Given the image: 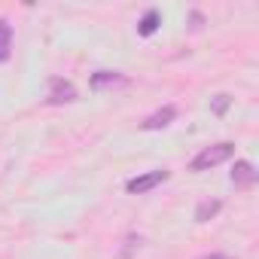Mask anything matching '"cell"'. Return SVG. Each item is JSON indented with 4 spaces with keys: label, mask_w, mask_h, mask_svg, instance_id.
I'll return each mask as SVG.
<instances>
[{
    "label": "cell",
    "mask_w": 259,
    "mask_h": 259,
    "mask_svg": "<svg viewBox=\"0 0 259 259\" xmlns=\"http://www.w3.org/2000/svg\"><path fill=\"white\" fill-rule=\"evenodd\" d=\"M229 104H232V98H229V95H213V113H217V116H223Z\"/></svg>",
    "instance_id": "cell-10"
},
{
    "label": "cell",
    "mask_w": 259,
    "mask_h": 259,
    "mask_svg": "<svg viewBox=\"0 0 259 259\" xmlns=\"http://www.w3.org/2000/svg\"><path fill=\"white\" fill-rule=\"evenodd\" d=\"M10 55H13V25L0 19V64L10 61Z\"/></svg>",
    "instance_id": "cell-7"
},
{
    "label": "cell",
    "mask_w": 259,
    "mask_h": 259,
    "mask_svg": "<svg viewBox=\"0 0 259 259\" xmlns=\"http://www.w3.org/2000/svg\"><path fill=\"white\" fill-rule=\"evenodd\" d=\"M235 156V144H229V141H220V144H213V147H204L192 162H189V171L192 174H201V171H210V168H217V165H223V162H229Z\"/></svg>",
    "instance_id": "cell-1"
},
{
    "label": "cell",
    "mask_w": 259,
    "mask_h": 259,
    "mask_svg": "<svg viewBox=\"0 0 259 259\" xmlns=\"http://www.w3.org/2000/svg\"><path fill=\"white\" fill-rule=\"evenodd\" d=\"M76 101V89L73 82L61 79V76H52L49 79V95H46V104H70Z\"/></svg>",
    "instance_id": "cell-3"
},
{
    "label": "cell",
    "mask_w": 259,
    "mask_h": 259,
    "mask_svg": "<svg viewBox=\"0 0 259 259\" xmlns=\"http://www.w3.org/2000/svg\"><path fill=\"white\" fill-rule=\"evenodd\" d=\"M89 85H92L95 92H104V89H116V85H128V76H125V73H119V70H98V73H92V79H89Z\"/></svg>",
    "instance_id": "cell-5"
},
{
    "label": "cell",
    "mask_w": 259,
    "mask_h": 259,
    "mask_svg": "<svg viewBox=\"0 0 259 259\" xmlns=\"http://www.w3.org/2000/svg\"><path fill=\"white\" fill-rule=\"evenodd\" d=\"M159 25H162L159 10H147V13H144V19L138 22V34H141V37H153V34L159 31Z\"/></svg>",
    "instance_id": "cell-8"
},
{
    "label": "cell",
    "mask_w": 259,
    "mask_h": 259,
    "mask_svg": "<svg viewBox=\"0 0 259 259\" xmlns=\"http://www.w3.org/2000/svg\"><path fill=\"white\" fill-rule=\"evenodd\" d=\"M174 116H177V107H162V110H156L153 116H147V119L141 122V128H144V132H159V128H168V125L174 122Z\"/></svg>",
    "instance_id": "cell-6"
},
{
    "label": "cell",
    "mask_w": 259,
    "mask_h": 259,
    "mask_svg": "<svg viewBox=\"0 0 259 259\" xmlns=\"http://www.w3.org/2000/svg\"><path fill=\"white\" fill-rule=\"evenodd\" d=\"M198 259H229V256H223V253H207V256H198Z\"/></svg>",
    "instance_id": "cell-11"
},
{
    "label": "cell",
    "mask_w": 259,
    "mask_h": 259,
    "mask_svg": "<svg viewBox=\"0 0 259 259\" xmlns=\"http://www.w3.org/2000/svg\"><path fill=\"white\" fill-rule=\"evenodd\" d=\"M220 207H223V204H220L217 198H213V201H201V204L195 207V223H207V220H213V217L220 213Z\"/></svg>",
    "instance_id": "cell-9"
},
{
    "label": "cell",
    "mask_w": 259,
    "mask_h": 259,
    "mask_svg": "<svg viewBox=\"0 0 259 259\" xmlns=\"http://www.w3.org/2000/svg\"><path fill=\"white\" fill-rule=\"evenodd\" d=\"M232 183H235V189H253L256 186V168H253V162L238 159L235 168H232Z\"/></svg>",
    "instance_id": "cell-4"
},
{
    "label": "cell",
    "mask_w": 259,
    "mask_h": 259,
    "mask_svg": "<svg viewBox=\"0 0 259 259\" xmlns=\"http://www.w3.org/2000/svg\"><path fill=\"white\" fill-rule=\"evenodd\" d=\"M168 180V171L165 168H159V171H147V174H141V177H132L125 183V192L128 195H144V192H153L156 186H162Z\"/></svg>",
    "instance_id": "cell-2"
}]
</instances>
